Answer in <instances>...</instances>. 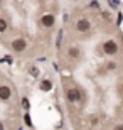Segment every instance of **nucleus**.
I'll return each instance as SVG.
<instances>
[{"label": "nucleus", "instance_id": "nucleus-1", "mask_svg": "<svg viewBox=\"0 0 123 130\" xmlns=\"http://www.w3.org/2000/svg\"><path fill=\"white\" fill-rule=\"evenodd\" d=\"M103 51L106 54H116L118 53V44L115 42V41H106L103 44Z\"/></svg>", "mask_w": 123, "mask_h": 130}, {"label": "nucleus", "instance_id": "nucleus-2", "mask_svg": "<svg viewBox=\"0 0 123 130\" xmlns=\"http://www.w3.org/2000/svg\"><path fill=\"white\" fill-rule=\"evenodd\" d=\"M67 100L73 101V103H78L81 100V91L78 88H71L69 91H67Z\"/></svg>", "mask_w": 123, "mask_h": 130}, {"label": "nucleus", "instance_id": "nucleus-3", "mask_svg": "<svg viewBox=\"0 0 123 130\" xmlns=\"http://www.w3.org/2000/svg\"><path fill=\"white\" fill-rule=\"evenodd\" d=\"M91 24H90V20L88 19H81L78 20V24H76V29L79 30V32H86V30H90Z\"/></svg>", "mask_w": 123, "mask_h": 130}, {"label": "nucleus", "instance_id": "nucleus-4", "mask_svg": "<svg viewBox=\"0 0 123 130\" xmlns=\"http://www.w3.org/2000/svg\"><path fill=\"white\" fill-rule=\"evenodd\" d=\"M12 49L17 51V53L24 51V49H25V41H24V39H15L14 42H12Z\"/></svg>", "mask_w": 123, "mask_h": 130}, {"label": "nucleus", "instance_id": "nucleus-5", "mask_svg": "<svg viewBox=\"0 0 123 130\" xmlns=\"http://www.w3.org/2000/svg\"><path fill=\"white\" fill-rule=\"evenodd\" d=\"M12 96V91H10L9 86H0V100H9Z\"/></svg>", "mask_w": 123, "mask_h": 130}, {"label": "nucleus", "instance_id": "nucleus-6", "mask_svg": "<svg viewBox=\"0 0 123 130\" xmlns=\"http://www.w3.org/2000/svg\"><path fill=\"white\" fill-rule=\"evenodd\" d=\"M41 22H42V25H46V27H52V25H54V15H51V14L44 15L42 19H41Z\"/></svg>", "mask_w": 123, "mask_h": 130}, {"label": "nucleus", "instance_id": "nucleus-7", "mask_svg": "<svg viewBox=\"0 0 123 130\" xmlns=\"http://www.w3.org/2000/svg\"><path fill=\"white\" fill-rule=\"evenodd\" d=\"M41 90H42V91H51L52 90V81L51 79H44V81L41 83Z\"/></svg>", "mask_w": 123, "mask_h": 130}, {"label": "nucleus", "instance_id": "nucleus-8", "mask_svg": "<svg viewBox=\"0 0 123 130\" xmlns=\"http://www.w3.org/2000/svg\"><path fill=\"white\" fill-rule=\"evenodd\" d=\"M69 56H71V58H78V56H79V49L78 47H71L69 49Z\"/></svg>", "mask_w": 123, "mask_h": 130}, {"label": "nucleus", "instance_id": "nucleus-9", "mask_svg": "<svg viewBox=\"0 0 123 130\" xmlns=\"http://www.w3.org/2000/svg\"><path fill=\"white\" fill-rule=\"evenodd\" d=\"M5 29H7V22L4 19H0V32H4Z\"/></svg>", "mask_w": 123, "mask_h": 130}, {"label": "nucleus", "instance_id": "nucleus-10", "mask_svg": "<svg viewBox=\"0 0 123 130\" xmlns=\"http://www.w3.org/2000/svg\"><path fill=\"white\" fill-rule=\"evenodd\" d=\"M30 74H32V76H39V69L37 68H32V69H30Z\"/></svg>", "mask_w": 123, "mask_h": 130}, {"label": "nucleus", "instance_id": "nucleus-11", "mask_svg": "<svg viewBox=\"0 0 123 130\" xmlns=\"http://www.w3.org/2000/svg\"><path fill=\"white\" fill-rule=\"evenodd\" d=\"M22 106H24V108H29V100H27V98L22 100Z\"/></svg>", "mask_w": 123, "mask_h": 130}, {"label": "nucleus", "instance_id": "nucleus-12", "mask_svg": "<svg viewBox=\"0 0 123 130\" xmlns=\"http://www.w3.org/2000/svg\"><path fill=\"white\" fill-rule=\"evenodd\" d=\"M25 123H27L29 127L32 125V122H30V115H25Z\"/></svg>", "mask_w": 123, "mask_h": 130}, {"label": "nucleus", "instance_id": "nucleus-13", "mask_svg": "<svg viewBox=\"0 0 123 130\" xmlns=\"http://www.w3.org/2000/svg\"><path fill=\"white\" fill-rule=\"evenodd\" d=\"M115 66H116L115 63H110V64H108V68H110V69H115Z\"/></svg>", "mask_w": 123, "mask_h": 130}, {"label": "nucleus", "instance_id": "nucleus-14", "mask_svg": "<svg viewBox=\"0 0 123 130\" xmlns=\"http://www.w3.org/2000/svg\"><path fill=\"white\" fill-rule=\"evenodd\" d=\"M115 130H123V125H116V127H115Z\"/></svg>", "mask_w": 123, "mask_h": 130}, {"label": "nucleus", "instance_id": "nucleus-15", "mask_svg": "<svg viewBox=\"0 0 123 130\" xmlns=\"http://www.w3.org/2000/svg\"><path fill=\"white\" fill-rule=\"evenodd\" d=\"M0 130H4V123L2 122H0Z\"/></svg>", "mask_w": 123, "mask_h": 130}, {"label": "nucleus", "instance_id": "nucleus-16", "mask_svg": "<svg viewBox=\"0 0 123 130\" xmlns=\"http://www.w3.org/2000/svg\"><path fill=\"white\" fill-rule=\"evenodd\" d=\"M121 88H123V86H121Z\"/></svg>", "mask_w": 123, "mask_h": 130}]
</instances>
